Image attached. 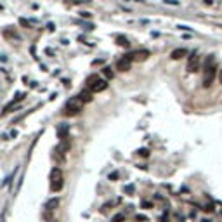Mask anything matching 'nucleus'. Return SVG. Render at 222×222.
I'll list each match as a JSON object with an SVG mask.
<instances>
[{"mask_svg": "<svg viewBox=\"0 0 222 222\" xmlns=\"http://www.w3.org/2000/svg\"><path fill=\"white\" fill-rule=\"evenodd\" d=\"M63 181H64V177H63V170L61 168H52L50 170V189H52L54 193H59L63 189Z\"/></svg>", "mask_w": 222, "mask_h": 222, "instance_id": "f257e3e1", "label": "nucleus"}, {"mask_svg": "<svg viewBox=\"0 0 222 222\" xmlns=\"http://www.w3.org/2000/svg\"><path fill=\"white\" fill-rule=\"evenodd\" d=\"M83 108V102L80 97H73L71 101H68V104L64 108V115L66 116H75V115H78Z\"/></svg>", "mask_w": 222, "mask_h": 222, "instance_id": "f03ea898", "label": "nucleus"}, {"mask_svg": "<svg viewBox=\"0 0 222 222\" xmlns=\"http://www.w3.org/2000/svg\"><path fill=\"white\" fill-rule=\"evenodd\" d=\"M213 76H215V66L207 64V71H205V76H203V85L205 87H208L210 83L213 82Z\"/></svg>", "mask_w": 222, "mask_h": 222, "instance_id": "7ed1b4c3", "label": "nucleus"}, {"mask_svg": "<svg viewBox=\"0 0 222 222\" xmlns=\"http://www.w3.org/2000/svg\"><path fill=\"white\" fill-rule=\"evenodd\" d=\"M198 64H200V57L196 56V54H193V56L189 57V63H187V71H189V73L198 71Z\"/></svg>", "mask_w": 222, "mask_h": 222, "instance_id": "20e7f679", "label": "nucleus"}, {"mask_svg": "<svg viewBox=\"0 0 222 222\" xmlns=\"http://www.w3.org/2000/svg\"><path fill=\"white\" fill-rule=\"evenodd\" d=\"M130 64H132V59H130V56H127V57H123V59H120V61L116 63V68L120 71H128L130 70Z\"/></svg>", "mask_w": 222, "mask_h": 222, "instance_id": "39448f33", "label": "nucleus"}, {"mask_svg": "<svg viewBox=\"0 0 222 222\" xmlns=\"http://www.w3.org/2000/svg\"><path fill=\"white\" fill-rule=\"evenodd\" d=\"M71 148V141L66 137V139H61V142H59V146H57V153H61V155H64L66 151H70Z\"/></svg>", "mask_w": 222, "mask_h": 222, "instance_id": "423d86ee", "label": "nucleus"}, {"mask_svg": "<svg viewBox=\"0 0 222 222\" xmlns=\"http://www.w3.org/2000/svg\"><path fill=\"white\" fill-rule=\"evenodd\" d=\"M106 89H108V82L99 78L96 83H94V87H92L90 90H92V92H102V90H106Z\"/></svg>", "mask_w": 222, "mask_h": 222, "instance_id": "0eeeda50", "label": "nucleus"}, {"mask_svg": "<svg viewBox=\"0 0 222 222\" xmlns=\"http://www.w3.org/2000/svg\"><path fill=\"white\" fill-rule=\"evenodd\" d=\"M130 56L132 61H144V59H148L149 52L148 50H141V52H134V54H128Z\"/></svg>", "mask_w": 222, "mask_h": 222, "instance_id": "6e6552de", "label": "nucleus"}, {"mask_svg": "<svg viewBox=\"0 0 222 222\" xmlns=\"http://www.w3.org/2000/svg\"><path fill=\"white\" fill-rule=\"evenodd\" d=\"M78 97L82 99L83 104H85V102H90V101H92V90H90V89H89V90H82L78 94Z\"/></svg>", "mask_w": 222, "mask_h": 222, "instance_id": "1a4fd4ad", "label": "nucleus"}, {"mask_svg": "<svg viewBox=\"0 0 222 222\" xmlns=\"http://www.w3.org/2000/svg\"><path fill=\"white\" fill-rule=\"evenodd\" d=\"M57 207H59V198H50V200L47 201V205H45V208H47L49 212H52V210H56Z\"/></svg>", "mask_w": 222, "mask_h": 222, "instance_id": "9d476101", "label": "nucleus"}, {"mask_svg": "<svg viewBox=\"0 0 222 222\" xmlns=\"http://www.w3.org/2000/svg\"><path fill=\"white\" fill-rule=\"evenodd\" d=\"M68 132H70V127L61 125L59 128H57V137H59V139H66V137H68Z\"/></svg>", "mask_w": 222, "mask_h": 222, "instance_id": "9b49d317", "label": "nucleus"}, {"mask_svg": "<svg viewBox=\"0 0 222 222\" xmlns=\"http://www.w3.org/2000/svg\"><path fill=\"white\" fill-rule=\"evenodd\" d=\"M184 56H186V49H177V50L172 52V59H175V61L181 59V57H184Z\"/></svg>", "mask_w": 222, "mask_h": 222, "instance_id": "f8f14e48", "label": "nucleus"}, {"mask_svg": "<svg viewBox=\"0 0 222 222\" xmlns=\"http://www.w3.org/2000/svg\"><path fill=\"white\" fill-rule=\"evenodd\" d=\"M97 80H99V76H97V75H90V76L87 78V89H92V87H94V83H96Z\"/></svg>", "mask_w": 222, "mask_h": 222, "instance_id": "ddd939ff", "label": "nucleus"}, {"mask_svg": "<svg viewBox=\"0 0 222 222\" xmlns=\"http://www.w3.org/2000/svg\"><path fill=\"white\" fill-rule=\"evenodd\" d=\"M116 44L122 45V47H128V40L125 37H116Z\"/></svg>", "mask_w": 222, "mask_h": 222, "instance_id": "4468645a", "label": "nucleus"}, {"mask_svg": "<svg viewBox=\"0 0 222 222\" xmlns=\"http://www.w3.org/2000/svg\"><path fill=\"white\" fill-rule=\"evenodd\" d=\"M125 220V213H116L113 219H111V222H122Z\"/></svg>", "mask_w": 222, "mask_h": 222, "instance_id": "2eb2a0df", "label": "nucleus"}, {"mask_svg": "<svg viewBox=\"0 0 222 222\" xmlns=\"http://www.w3.org/2000/svg\"><path fill=\"white\" fill-rule=\"evenodd\" d=\"M104 75L108 76V78H113V71H111V68H104Z\"/></svg>", "mask_w": 222, "mask_h": 222, "instance_id": "dca6fc26", "label": "nucleus"}, {"mask_svg": "<svg viewBox=\"0 0 222 222\" xmlns=\"http://www.w3.org/2000/svg\"><path fill=\"white\" fill-rule=\"evenodd\" d=\"M137 153H139V155H141V156H148V155H149V151H148V149H146V148H142V149H139V151H137Z\"/></svg>", "mask_w": 222, "mask_h": 222, "instance_id": "f3484780", "label": "nucleus"}, {"mask_svg": "<svg viewBox=\"0 0 222 222\" xmlns=\"http://www.w3.org/2000/svg\"><path fill=\"white\" fill-rule=\"evenodd\" d=\"M219 82L222 83V70H219Z\"/></svg>", "mask_w": 222, "mask_h": 222, "instance_id": "a211bd4d", "label": "nucleus"}]
</instances>
